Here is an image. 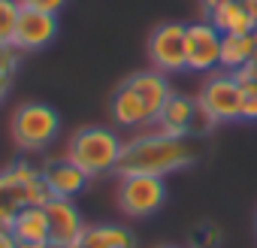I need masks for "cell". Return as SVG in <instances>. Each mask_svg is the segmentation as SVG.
<instances>
[{"label": "cell", "instance_id": "6", "mask_svg": "<svg viewBox=\"0 0 257 248\" xmlns=\"http://www.w3.org/2000/svg\"><path fill=\"white\" fill-rule=\"evenodd\" d=\"M115 203L127 218H149L167 203V179L164 176H121Z\"/></svg>", "mask_w": 257, "mask_h": 248}, {"label": "cell", "instance_id": "18", "mask_svg": "<svg viewBox=\"0 0 257 248\" xmlns=\"http://www.w3.org/2000/svg\"><path fill=\"white\" fill-rule=\"evenodd\" d=\"M19 16H22L19 0H0V43L4 46H13L16 28H19Z\"/></svg>", "mask_w": 257, "mask_h": 248}, {"label": "cell", "instance_id": "2", "mask_svg": "<svg viewBox=\"0 0 257 248\" xmlns=\"http://www.w3.org/2000/svg\"><path fill=\"white\" fill-rule=\"evenodd\" d=\"M173 85L161 70H143L127 76L109 97V118L121 131H146L155 128L158 112L170 100Z\"/></svg>", "mask_w": 257, "mask_h": 248}, {"label": "cell", "instance_id": "26", "mask_svg": "<svg viewBox=\"0 0 257 248\" xmlns=\"http://www.w3.org/2000/svg\"><path fill=\"white\" fill-rule=\"evenodd\" d=\"M19 248H49V245H19Z\"/></svg>", "mask_w": 257, "mask_h": 248}, {"label": "cell", "instance_id": "24", "mask_svg": "<svg viewBox=\"0 0 257 248\" xmlns=\"http://www.w3.org/2000/svg\"><path fill=\"white\" fill-rule=\"evenodd\" d=\"M10 88H13V76H0V103L10 94Z\"/></svg>", "mask_w": 257, "mask_h": 248}, {"label": "cell", "instance_id": "4", "mask_svg": "<svg viewBox=\"0 0 257 248\" xmlns=\"http://www.w3.org/2000/svg\"><path fill=\"white\" fill-rule=\"evenodd\" d=\"M124 149V137L118 128H106V124H88L79 128L67 140V158L82 167L88 176H103L118 167Z\"/></svg>", "mask_w": 257, "mask_h": 248}, {"label": "cell", "instance_id": "27", "mask_svg": "<svg viewBox=\"0 0 257 248\" xmlns=\"http://www.w3.org/2000/svg\"><path fill=\"white\" fill-rule=\"evenodd\" d=\"M49 248H70V245H55V242H49Z\"/></svg>", "mask_w": 257, "mask_h": 248}, {"label": "cell", "instance_id": "3", "mask_svg": "<svg viewBox=\"0 0 257 248\" xmlns=\"http://www.w3.org/2000/svg\"><path fill=\"white\" fill-rule=\"evenodd\" d=\"M52 200V191L43 179V170H37L28 161H19L7 170H0V227H13L16 215L28 206H46Z\"/></svg>", "mask_w": 257, "mask_h": 248}, {"label": "cell", "instance_id": "16", "mask_svg": "<svg viewBox=\"0 0 257 248\" xmlns=\"http://www.w3.org/2000/svg\"><path fill=\"white\" fill-rule=\"evenodd\" d=\"M209 22L227 37V34H254L257 31V19L248 13V7L242 0H230V4L218 7L215 13H209Z\"/></svg>", "mask_w": 257, "mask_h": 248}, {"label": "cell", "instance_id": "12", "mask_svg": "<svg viewBox=\"0 0 257 248\" xmlns=\"http://www.w3.org/2000/svg\"><path fill=\"white\" fill-rule=\"evenodd\" d=\"M194 121H197V97L173 91L170 100L164 103V109L158 112L155 128L164 131V134H170V137L191 140L194 137Z\"/></svg>", "mask_w": 257, "mask_h": 248}, {"label": "cell", "instance_id": "29", "mask_svg": "<svg viewBox=\"0 0 257 248\" xmlns=\"http://www.w3.org/2000/svg\"><path fill=\"white\" fill-rule=\"evenodd\" d=\"M254 227H257V218H254Z\"/></svg>", "mask_w": 257, "mask_h": 248}, {"label": "cell", "instance_id": "22", "mask_svg": "<svg viewBox=\"0 0 257 248\" xmlns=\"http://www.w3.org/2000/svg\"><path fill=\"white\" fill-rule=\"evenodd\" d=\"M0 248H19V239L13 236L10 227H0Z\"/></svg>", "mask_w": 257, "mask_h": 248}, {"label": "cell", "instance_id": "5", "mask_svg": "<svg viewBox=\"0 0 257 248\" xmlns=\"http://www.w3.org/2000/svg\"><path fill=\"white\" fill-rule=\"evenodd\" d=\"M61 134V115L55 106L28 100L10 115V137L22 152H46Z\"/></svg>", "mask_w": 257, "mask_h": 248}, {"label": "cell", "instance_id": "15", "mask_svg": "<svg viewBox=\"0 0 257 248\" xmlns=\"http://www.w3.org/2000/svg\"><path fill=\"white\" fill-rule=\"evenodd\" d=\"M10 230L19 239V245H49L52 242L46 206H28V209H22L16 215V221H13Z\"/></svg>", "mask_w": 257, "mask_h": 248}, {"label": "cell", "instance_id": "19", "mask_svg": "<svg viewBox=\"0 0 257 248\" xmlns=\"http://www.w3.org/2000/svg\"><path fill=\"white\" fill-rule=\"evenodd\" d=\"M242 121H257V82H242Z\"/></svg>", "mask_w": 257, "mask_h": 248}, {"label": "cell", "instance_id": "7", "mask_svg": "<svg viewBox=\"0 0 257 248\" xmlns=\"http://www.w3.org/2000/svg\"><path fill=\"white\" fill-rule=\"evenodd\" d=\"M200 106L218 121V124H227V121H242V82L236 73H212L206 76L200 94H197Z\"/></svg>", "mask_w": 257, "mask_h": 248}, {"label": "cell", "instance_id": "10", "mask_svg": "<svg viewBox=\"0 0 257 248\" xmlns=\"http://www.w3.org/2000/svg\"><path fill=\"white\" fill-rule=\"evenodd\" d=\"M58 16L52 13H40V10H25L19 16V28H16V40L13 49L16 52H43L58 40Z\"/></svg>", "mask_w": 257, "mask_h": 248}, {"label": "cell", "instance_id": "9", "mask_svg": "<svg viewBox=\"0 0 257 248\" xmlns=\"http://www.w3.org/2000/svg\"><path fill=\"white\" fill-rule=\"evenodd\" d=\"M221 43L224 34L206 19L188 25V70L191 73H212L221 67Z\"/></svg>", "mask_w": 257, "mask_h": 248}, {"label": "cell", "instance_id": "11", "mask_svg": "<svg viewBox=\"0 0 257 248\" xmlns=\"http://www.w3.org/2000/svg\"><path fill=\"white\" fill-rule=\"evenodd\" d=\"M46 215H49V230H52L55 245H73L88 227L73 197H52L46 203Z\"/></svg>", "mask_w": 257, "mask_h": 248}, {"label": "cell", "instance_id": "8", "mask_svg": "<svg viewBox=\"0 0 257 248\" xmlns=\"http://www.w3.org/2000/svg\"><path fill=\"white\" fill-rule=\"evenodd\" d=\"M149 61L161 73H182L188 70V25L164 22L149 34Z\"/></svg>", "mask_w": 257, "mask_h": 248}, {"label": "cell", "instance_id": "23", "mask_svg": "<svg viewBox=\"0 0 257 248\" xmlns=\"http://www.w3.org/2000/svg\"><path fill=\"white\" fill-rule=\"evenodd\" d=\"M200 4H203V10H206V16H209V13H215L218 7H224V4H230V0H200Z\"/></svg>", "mask_w": 257, "mask_h": 248}, {"label": "cell", "instance_id": "1", "mask_svg": "<svg viewBox=\"0 0 257 248\" xmlns=\"http://www.w3.org/2000/svg\"><path fill=\"white\" fill-rule=\"evenodd\" d=\"M197 161V149L191 140L170 137L158 128L137 131L131 140H124L121 161L115 167L118 176H170L176 170H185Z\"/></svg>", "mask_w": 257, "mask_h": 248}, {"label": "cell", "instance_id": "13", "mask_svg": "<svg viewBox=\"0 0 257 248\" xmlns=\"http://www.w3.org/2000/svg\"><path fill=\"white\" fill-rule=\"evenodd\" d=\"M43 179H46L52 197H76V194H82L85 185L91 182V176H88L82 167H76L67 155L58 158V161H52V164H46V167H43Z\"/></svg>", "mask_w": 257, "mask_h": 248}, {"label": "cell", "instance_id": "14", "mask_svg": "<svg viewBox=\"0 0 257 248\" xmlns=\"http://www.w3.org/2000/svg\"><path fill=\"white\" fill-rule=\"evenodd\" d=\"M70 248H137V236L124 224H88Z\"/></svg>", "mask_w": 257, "mask_h": 248}, {"label": "cell", "instance_id": "28", "mask_svg": "<svg viewBox=\"0 0 257 248\" xmlns=\"http://www.w3.org/2000/svg\"><path fill=\"white\" fill-rule=\"evenodd\" d=\"M158 248H179V245H158Z\"/></svg>", "mask_w": 257, "mask_h": 248}, {"label": "cell", "instance_id": "17", "mask_svg": "<svg viewBox=\"0 0 257 248\" xmlns=\"http://www.w3.org/2000/svg\"><path fill=\"white\" fill-rule=\"evenodd\" d=\"M257 52V40L254 34H227L221 43V70L227 73H239Z\"/></svg>", "mask_w": 257, "mask_h": 248}, {"label": "cell", "instance_id": "21", "mask_svg": "<svg viewBox=\"0 0 257 248\" xmlns=\"http://www.w3.org/2000/svg\"><path fill=\"white\" fill-rule=\"evenodd\" d=\"M16 49L13 46H4L0 43V76H13V70H16Z\"/></svg>", "mask_w": 257, "mask_h": 248}, {"label": "cell", "instance_id": "25", "mask_svg": "<svg viewBox=\"0 0 257 248\" xmlns=\"http://www.w3.org/2000/svg\"><path fill=\"white\" fill-rule=\"evenodd\" d=\"M242 4H245V7H248V13L257 19V0H242Z\"/></svg>", "mask_w": 257, "mask_h": 248}, {"label": "cell", "instance_id": "20", "mask_svg": "<svg viewBox=\"0 0 257 248\" xmlns=\"http://www.w3.org/2000/svg\"><path fill=\"white\" fill-rule=\"evenodd\" d=\"M19 4H22L25 10H40V13H52V16H58V13L67 7V0H19Z\"/></svg>", "mask_w": 257, "mask_h": 248}]
</instances>
